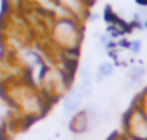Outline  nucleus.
Returning a JSON list of instances; mask_svg holds the SVG:
<instances>
[{
	"label": "nucleus",
	"instance_id": "f257e3e1",
	"mask_svg": "<svg viewBox=\"0 0 147 140\" xmlns=\"http://www.w3.org/2000/svg\"><path fill=\"white\" fill-rule=\"evenodd\" d=\"M123 125L128 137H133L137 140H147V116L138 102H135L126 111V114L123 116Z\"/></svg>",
	"mask_w": 147,
	"mask_h": 140
},
{
	"label": "nucleus",
	"instance_id": "f03ea898",
	"mask_svg": "<svg viewBox=\"0 0 147 140\" xmlns=\"http://www.w3.org/2000/svg\"><path fill=\"white\" fill-rule=\"evenodd\" d=\"M54 38L62 48H78L80 43V31L73 19H59L54 24Z\"/></svg>",
	"mask_w": 147,
	"mask_h": 140
},
{
	"label": "nucleus",
	"instance_id": "7ed1b4c3",
	"mask_svg": "<svg viewBox=\"0 0 147 140\" xmlns=\"http://www.w3.org/2000/svg\"><path fill=\"white\" fill-rule=\"evenodd\" d=\"M83 94L80 92L78 87H71L66 92V97L62 100V114L66 118H71L73 114H76L78 111H82V102H83Z\"/></svg>",
	"mask_w": 147,
	"mask_h": 140
},
{
	"label": "nucleus",
	"instance_id": "20e7f679",
	"mask_svg": "<svg viewBox=\"0 0 147 140\" xmlns=\"http://www.w3.org/2000/svg\"><path fill=\"white\" fill-rule=\"evenodd\" d=\"M69 131L75 133V135H83V133H88L92 130V125H90V119H88V114L87 111H78L76 114H73L71 119H69V125H67Z\"/></svg>",
	"mask_w": 147,
	"mask_h": 140
},
{
	"label": "nucleus",
	"instance_id": "39448f33",
	"mask_svg": "<svg viewBox=\"0 0 147 140\" xmlns=\"http://www.w3.org/2000/svg\"><path fill=\"white\" fill-rule=\"evenodd\" d=\"M92 87H94V76H92V69L88 61H85L82 71H80V92L83 94V97H90L92 95Z\"/></svg>",
	"mask_w": 147,
	"mask_h": 140
},
{
	"label": "nucleus",
	"instance_id": "423d86ee",
	"mask_svg": "<svg viewBox=\"0 0 147 140\" xmlns=\"http://www.w3.org/2000/svg\"><path fill=\"white\" fill-rule=\"evenodd\" d=\"M59 4L66 7L73 16L85 14V0H59Z\"/></svg>",
	"mask_w": 147,
	"mask_h": 140
},
{
	"label": "nucleus",
	"instance_id": "0eeeda50",
	"mask_svg": "<svg viewBox=\"0 0 147 140\" xmlns=\"http://www.w3.org/2000/svg\"><path fill=\"white\" fill-rule=\"evenodd\" d=\"M144 76H145V67H142V66H131L128 69V73H126V87L137 85Z\"/></svg>",
	"mask_w": 147,
	"mask_h": 140
},
{
	"label": "nucleus",
	"instance_id": "6e6552de",
	"mask_svg": "<svg viewBox=\"0 0 147 140\" xmlns=\"http://www.w3.org/2000/svg\"><path fill=\"white\" fill-rule=\"evenodd\" d=\"M113 73H114V64L113 62H100L97 66V71H95L94 80L95 81H102L104 78H109Z\"/></svg>",
	"mask_w": 147,
	"mask_h": 140
},
{
	"label": "nucleus",
	"instance_id": "1a4fd4ad",
	"mask_svg": "<svg viewBox=\"0 0 147 140\" xmlns=\"http://www.w3.org/2000/svg\"><path fill=\"white\" fill-rule=\"evenodd\" d=\"M137 102L140 104L142 111H144V112H145V116H147V90H144V92H142V95L137 99Z\"/></svg>",
	"mask_w": 147,
	"mask_h": 140
},
{
	"label": "nucleus",
	"instance_id": "9d476101",
	"mask_svg": "<svg viewBox=\"0 0 147 140\" xmlns=\"http://www.w3.org/2000/svg\"><path fill=\"white\" fill-rule=\"evenodd\" d=\"M130 52L131 54H138L140 50H142V42L140 40H133V42H130Z\"/></svg>",
	"mask_w": 147,
	"mask_h": 140
},
{
	"label": "nucleus",
	"instance_id": "9b49d317",
	"mask_svg": "<svg viewBox=\"0 0 147 140\" xmlns=\"http://www.w3.org/2000/svg\"><path fill=\"white\" fill-rule=\"evenodd\" d=\"M109 140H126V135H119V133H114Z\"/></svg>",
	"mask_w": 147,
	"mask_h": 140
},
{
	"label": "nucleus",
	"instance_id": "f8f14e48",
	"mask_svg": "<svg viewBox=\"0 0 147 140\" xmlns=\"http://www.w3.org/2000/svg\"><path fill=\"white\" fill-rule=\"evenodd\" d=\"M137 4H138L140 7H145V9H147V0H137Z\"/></svg>",
	"mask_w": 147,
	"mask_h": 140
},
{
	"label": "nucleus",
	"instance_id": "ddd939ff",
	"mask_svg": "<svg viewBox=\"0 0 147 140\" xmlns=\"http://www.w3.org/2000/svg\"><path fill=\"white\" fill-rule=\"evenodd\" d=\"M126 140H137V138H133V137H128V135H126Z\"/></svg>",
	"mask_w": 147,
	"mask_h": 140
}]
</instances>
